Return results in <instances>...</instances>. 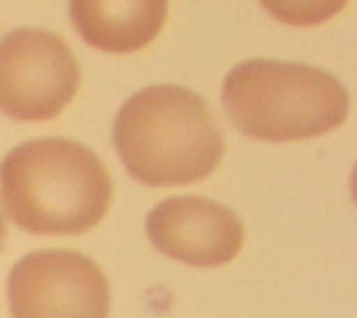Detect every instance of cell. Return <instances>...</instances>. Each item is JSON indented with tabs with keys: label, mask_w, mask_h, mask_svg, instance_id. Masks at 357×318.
<instances>
[{
	"label": "cell",
	"mask_w": 357,
	"mask_h": 318,
	"mask_svg": "<svg viewBox=\"0 0 357 318\" xmlns=\"http://www.w3.org/2000/svg\"><path fill=\"white\" fill-rule=\"evenodd\" d=\"M148 237L162 254L184 265L215 268L237 257L245 229L220 201L204 195H176L151 209Z\"/></svg>",
	"instance_id": "cell-6"
},
{
	"label": "cell",
	"mask_w": 357,
	"mask_h": 318,
	"mask_svg": "<svg viewBox=\"0 0 357 318\" xmlns=\"http://www.w3.org/2000/svg\"><path fill=\"white\" fill-rule=\"evenodd\" d=\"M8 304L14 318H109L112 290L89 257L47 248L11 268Z\"/></svg>",
	"instance_id": "cell-5"
},
{
	"label": "cell",
	"mask_w": 357,
	"mask_h": 318,
	"mask_svg": "<svg viewBox=\"0 0 357 318\" xmlns=\"http://www.w3.org/2000/svg\"><path fill=\"white\" fill-rule=\"evenodd\" d=\"M114 148L137 181L170 187L206 179L220 165L226 139L201 95L178 84H156L120 106Z\"/></svg>",
	"instance_id": "cell-1"
},
{
	"label": "cell",
	"mask_w": 357,
	"mask_h": 318,
	"mask_svg": "<svg viewBox=\"0 0 357 318\" xmlns=\"http://www.w3.org/2000/svg\"><path fill=\"white\" fill-rule=\"evenodd\" d=\"M6 237H8V226H6V215H3V209H0V248L6 245Z\"/></svg>",
	"instance_id": "cell-8"
},
{
	"label": "cell",
	"mask_w": 357,
	"mask_h": 318,
	"mask_svg": "<svg viewBox=\"0 0 357 318\" xmlns=\"http://www.w3.org/2000/svg\"><path fill=\"white\" fill-rule=\"evenodd\" d=\"M6 212L33 234H84L112 204V176L75 139H28L0 165Z\"/></svg>",
	"instance_id": "cell-2"
},
{
	"label": "cell",
	"mask_w": 357,
	"mask_h": 318,
	"mask_svg": "<svg viewBox=\"0 0 357 318\" xmlns=\"http://www.w3.org/2000/svg\"><path fill=\"white\" fill-rule=\"evenodd\" d=\"M81 84L70 45L45 28H17L0 39V112L20 123L53 120Z\"/></svg>",
	"instance_id": "cell-4"
},
{
	"label": "cell",
	"mask_w": 357,
	"mask_h": 318,
	"mask_svg": "<svg viewBox=\"0 0 357 318\" xmlns=\"http://www.w3.org/2000/svg\"><path fill=\"white\" fill-rule=\"evenodd\" d=\"M73 25L98 50L134 53L156 39L165 25L167 3L162 0H78L70 3Z\"/></svg>",
	"instance_id": "cell-7"
},
{
	"label": "cell",
	"mask_w": 357,
	"mask_h": 318,
	"mask_svg": "<svg viewBox=\"0 0 357 318\" xmlns=\"http://www.w3.org/2000/svg\"><path fill=\"white\" fill-rule=\"evenodd\" d=\"M229 120L248 137L290 142L321 137L349 114L346 86L310 64L248 59L231 67L220 89Z\"/></svg>",
	"instance_id": "cell-3"
}]
</instances>
